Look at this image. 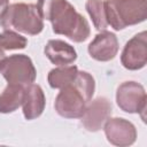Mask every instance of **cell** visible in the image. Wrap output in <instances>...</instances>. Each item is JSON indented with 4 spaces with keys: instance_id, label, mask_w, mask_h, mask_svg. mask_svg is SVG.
Segmentation results:
<instances>
[{
    "instance_id": "cell-1",
    "label": "cell",
    "mask_w": 147,
    "mask_h": 147,
    "mask_svg": "<svg viewBox=\"0 0 147 147\" xmlns=\"http://www.w3.org/2000/svg\"><path fill=\"white\" fill-rule=\"evenodd\" d=\"M37 8L41 18L52 23L55 33L64 34L75 42H82L88 38L87 21L67 0H38Z\"/></svg>"
},
{
    "instance_id": "cell-4",
    "label": "cell",
    "mask_w": 147,
    "mask_h": 147,
    "mask_svg": "<svg viewBox=\"0 0 147 147\" xmlns=\"http://www.w3.org/2000/svg\"><path fill=\"white\" fill-rule=\"evenodd\" d=\"M0 74L8 84L29 85L36 79V69L31 59L24 54L3 57L0 62Z\"/></svg>"
},
{
    "instance_id": "cell-6",
    "label": "cell",
    "mask_w": 147,
    "mask_h": 147,
    "mask_svg": "<svg viewBox=\"0 0 147 147\" xmlns=\"http://www.w3.org/2000/svg\"><path fill=\"white\" fill-rule=\"evenodd\" d=\"M118 107L126 113H139L146 109V93L136 82H125L117 88Z\"/></svg>"
},
{
    "instance_id": "cell-10",
    "label": "cell",
    "mask_w": 147,
    "mask_h": 147,
    "mask_svg": "<svg viewBox=\"0 0 147 147\" xmlns=\"http://www.w3.org/2000/svg\"><path fill=\"white\" fill-rule=\"evenodd\" d=\"M111 114V103L106 98L95 99L88 107H86L83 116L82 124L88 131H98L107 122Z\"/></svg>"
},
{
    "instance_id": "cell-8",
    "label": "cell",
    "mask_w": 147,
    "mask_h": 147,
    "mask_svg": "<svg viewBox=\"0 0 147 147\" xmlns=\"http://www.w3.org/2000/svg\"><path fill=\"white\" fill-rule=\"evenodd\" d=\"M118 52V41L114 33L102 31L96 34L88 45V53L91 57L96 61L106 62L113 60Z\"/></svg>"
},
{
    "instance_id": "cell-5",
    "label": "cell",
    "mask_w": 147,
    "mask_h": 147,
    "mask_svg": "<svg viewBox=\"0 0 147 147\" xmlns=\"http://www.w3.org/2000/svg\"><path fill=\"white\" fill-rule=\"evenodd\" d=\"M87 101L83 93L71 83L61 88V92L55 99L56 113L65 118L82 117L86 109Z\"/></svg>"
},
{
    "instance_id": "cell-16",
    "label": "cell",
    "mask_w": 147,
    "mask_h": 147,
    "mask_svg": "<svg viewBox=\"0 0 147 147\" xmlns=\"http://www.w3.org/2000/svg\"><path fill=\"white\" fill-rule=\"evenodd\" d=\"M28 45V39L14 31L5 30L0 33V49L10 51V49H23Z\"/></svg>"
},
{
    "instance_id": "cell-18",
    "label": "cell",
    "mask_w": 147,
    "mask_h": 147,
    "mask_svg": "<svg viewBox=\"0 0 147 147\" xmlns=\"http://www.w3.org/2000/svg\"><path fill=\"white\" fill-rule=\"evenodd\" d=\"M8 6V0H0V14Z\"/></svg>"
},
{
    "instance_id": "cell-15",
    "label": "cell",
    "mask_w": 147,
    "mask_h": 147,
    "mask_svg": "<svg viewBox=\"0 0 147 147\" xmlns=\"http://www.w3.org/2000/svg\"><path fill=\"white\" fill-rule=\"evenodd\" d=\"M86 10L92 18L93 25L99 31H105L108 26L106 11H105V1L103 0H87Z\"/></svg>"
},
{
    "instance_id": "cell-17",
    "label": "cell",
    "mask_w": 147,
    "mask_h": 147,
    "mask_svg": "<svg viewBox=\"0 0 147 147\" xmlns=\"http://www.w3.org/2000/svg\"><path fill=\"white\" fill-rule=\"evenodd\" d=\"M72 84L83 93L85 100L88 102L91 100L93 93H94V87H95L94 78L88 72L78 71L75 80L72 82Z\"/></svg>"
},
{
    "instance_id": "cell-3",
    "label": "cell",
    "mask_w": 147,
    "mask_h": 147,
    "mask_svg": "<svg viewBox=\"0 0 147 147\" xmlns=\"http://www.w3.org/2000/svg\"><path fill=\"white\" fill-rule=\"evenodd\" d=\"M105 11L108 25L122 30L146 20V0H106Z\"/></svg>"
},
{
    "instance_id": "cell-19",
    "label": "cell",
    "mask_w": 147,
    "mask_h": 147,
    "mask_svg": "<svg viewBox=\"0 0 147 147\" xmlns=\"http://www.w3.org/2000/svg\"><path fill=\"white\" fill-rule=\"evenodd\" d=\"M5 57V53H3V51H1L0 49V62H1V60Z\"/></svg>"
},
{
    "instance_id": "cell-9",
    "label": "cell",
    "mask_w": 147,
    "mask_h": 147,
    "mask_svg": "<svg viewBox=\"0 0 147 147\" xmlns=\"http://www.w3.org/2000/svg\"><path fill=\"white\" fill-rule=\"evenodd\" d=\"M105 133L108 141L117 146H127L136 140V129L133 124L124 118L107 119Z\"/></svg>"
},
{
    "instance_id": "cell-13",
    "label": "cell",
    "mask_w": 147,
    "mask_h": 147,
    "mask_svg": "<svg viewBox=\"0 0 147 147\" xmlns=\"http://www.w3.org/2000/svg\"><path fill=\"white\" fill-rule=\"evenodd\" d=\"M24 90L22 85L8 84L0 94V113L8 114L15 111L23 103Z\"/></svg>"
},
{
    "instance_id": "cell-7",
    "label": "cell",
    "mask_w": 147,
    "mask_h": 147,
    "mask_svg": "<svg viewBox=\"0 0 147 147\" xmlns=\"http://www.w3.org/2000/svg\"><path fill=\"white\" fill-rule=\"evenodd\" d=\"M121 61L124 68L138 70L145 67L147 61V40L146 32L142 31L129 40L122 52Z\"/></svg>"
},
{
    "instance_id": "cell-11",
    "label": "cell",
    "mask_w": 147,
    "mask_h": 147,
    "mask_svg": "<svg viewBox=\"0 0 147 147\" xmlns=\"http://www.w3.org/2000/svg\"><path fill=\"white\" fill-rule=\"evenodd\" d=\"M45 55L47 59L56 65H69L74 63V61L77 59V53L75 48L60 39L49 40L47 45L45 46Z\"/></svg>"
},
{
    "instance_id": "cell-12",
    "label": "cell",
    "mask_w": 147,
    "mask_h": 147,
    "mask_svg": "<svg viewBox=\"0 0 147 147\" xmlns=\"http://www.w3.org/2000/svg\"><path fill=\"white\" fill-rule=\"evenodd\" d=\"M23 114L26 119H34L39 117L45 108V95L39 85L29 84L24 90Z\"/></svg>"
},
{
    "instance_id": "cell-2",
    "label": "cell",
    "mask_w": 147,
    "mask_h": 147,
    "mask_svg": "<svg viewBox=\"0 0 147 147\" xmlns=\"http://www.w3.org/2000/svg\"><path fill=\"white\" fill-rule=\"evenodd\" d=\"M0 25L3 30L14 29L30 36L38 34L44 29V22L37 5L22 2L7 6L1 11Z\"/></svg>"
},
{
    "instance_id": "cell-14",
    "label": "cell",
    "mask_w": 147,
    "mask_h": 147,
    "mask_svg": "<svg viewBox=\"0 0 147 147\" xmlns=\"http://www.w3.org/2000/svg\"><path fill=\"white\" fill-rule=\"evenodd\" d=\"M78 68L76 65H60L49 71L48 83L53 88H62L75 80Z\"/></svg>"
}]
</instances>
